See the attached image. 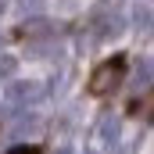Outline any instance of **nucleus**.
Returning <instances> with one entry per match:
<instances>
[{
	"label": "nucleus",
	"instance_id": "f03ea898",
	"mask_svg": "<svg viewBox=\"0 0 154 154\" xmlns=\"http://www.w3.org/2000/svg\"><path fill=\"white\" fill-rule=\"evenodd\" d=\"M43 93H47V90L39 86L36 79H25V82H14V86H11V100H14V104H25V108L36 104Z\"/></svg>",
	"mask_w": 154,
	"mask_h": 154
},
{
	"label": "nucleus",
	"instance_id": "7ed1b4c3",
	"mask_svg": "<svg viewBox=\"0 0 154 154\" xmlns=\"http://www.w3.org/2000/svg\"><path fill=\"white\" fill-rule=\"evenodd\" d=\"M36 133H43V122L29 115V118H22V122L11 129V136H7V140H25V136H36Z\"/></svg>",
	"mask_w": 154,
	"mask_h": 154
},
{
	"label": "nucleus",
	"instance_id": "1a4fd4ad",
	"mask_svg": "<svg viewBox=\"0 0 154 154\" xmlns=\"http://www.w3.org/2000/svg\"><path fill=\"white\" fill-rule=\"evenodd\" d=\"M136 25H140V29L151 25V11H147V7H136Z\"/></svg>",
	"mask_w": 154,
	"mask_h": 154
},
{
	"label": "nucleus",
	"instance_id": "423d86ee",
	"mask_svg": "<svg viewBox=\"0 0 154 154\" xmlns=\"http://www.w3.org/2000/svg\"><path fill=\"white\" fill-rule=\"evenodd\" d=\"M100 133H104V140H108V143H115V140H118V118H104Z\"/></svg>",
	"mask_w": 154,
	"mask_h": 154
},
{
	"label": "nucleus",
	"instance_id": "39448f33",
	"mask_svg": "<svg viewBox=\"0 0 154 154\" xmlns=\"http://www.w3.org/2000/svg\"><path fill=\"white\" fill-rule=\"evenodd\" d=\"M136 86H151V61L143 57V61H136V79H133Z\"/></svg>",
	"mask_w": 154,
	"mask_h": 154
},
{
	"label": "nucleus",
	"instance_id": "9b49d317",
	"mask_svg": "<svg viewBox=\"0 0 154 154\" xmlns=\"http://www.w3.org/2000/svg\"><path fill=\"white\" fill-rule=\"evenodd\" d=\"M57 154H72V151H68V147H61V151H57Z\"/></svg>",
	"mask_w": 154,
	"mask_h": 154
},
{
	"label": "nucleus",
	"instance_id": "9d476101",
	"mask_svg": "<svg viewBox=\"0 0 154 154\" xmlns=\"http://www.w3.org/2000/svg\"><path fill=\"white\" fill-rule=\"evenodd\" d=\"M14 154H39L36 147H22V151H14Z\"/></svg>",
	"mask_w": 154,
	"mask_h": 154
},
{
	"label": "nucleus",
	"instance_id": "0eeeda50",
	"mask_svg": "<svg viewBox=\"0 0 154 154\" xmlns=\"http://www.w3.org/2000/svg\"><path fill=\"white\" fill-rule=\"evenodd\" d=\"M14 68H18V61L4 54V57H0V79H11V75H14Z\"/></svg>",
	"mask_w": 154,
	"mask_h": 154
},
{
	"label": "nucleus",
	"instance_id": "20e7f679",
	"mask_svg": "<svg viewBox=\"0 0 154 154\" xmlns=\"http://www.w3.org/2000/svg\"><path fill=\"white\" fill-rule=\"evenodd\" d=\"M118 32H122V14H108V18L100 22V32H97V36L111 39V36H118Z\"/></svg>",
	"mask_w": 154,
	"mask_h": 154
},
{
	"label": "nucleus",
	"instance_id": "f257e3e1",
	"mask_svg": "<svg viewBox=\"0 0 154 154\" xmlns=\"http://www.w3.org/2000/svg\"><path fill=\"white\" fill-rule=\"evenodd\" d=\"M122 79H125V65H122V57H111V61H104V65L90 75V93H93V97H108L111 90L122 86Z\"/></svg>",
	"mask_w": 154,
	"mask_h": 154
},
{
	"label": "nucleus",
	"instance_id": "f8f14e48",
	"mask_svg": "<svg viewBox=\"0 0 154 154\" xmlns=\"http://www.w3.org/2000/svg\"><path fill=\"white\" fill-rule=\"evenodd\" d=\"M0 43H4V36H0Z\"/></svg>",
	"mask_w": 154,
	"mask_h": 154
},
{
	"label": "nucleus",
	"instance_id": "6e6552de",
	"mask_svg": "<svg viewBox=\"0 0 154 154\" xmlns=\"http://www.w3.org/2000/svg\"><path fill=\"white\" fill-rule=\"evenodd\" d=\"M18 7H22V14H39L43 11V0H22Z\"/></svg>",
	"mask_w": 154,
	"mask_h": 154
}]
</instances>
